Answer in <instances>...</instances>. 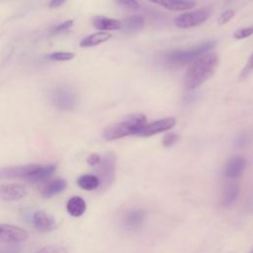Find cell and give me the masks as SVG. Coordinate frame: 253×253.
<instances>
[{
	"instance_id": "obj_30",
	"label": "cell",
	"mask_w": 253,
	"mask_h": 253,
	"mask_svg": "<svg viewBox=\"0 0 253 253\" xmlns=\"http://www.w3.org/2000/svg\"><path fill=\"white\" fill-rule=\"evenodd\" d=\"M101 162V156L97 153H92L87 157V163L90 166H97Z\"/></svg>"
},
{
	"instance_id": "obj_18",
	"label": "cell",
	"mask_w": 253,
	"mask_h": 253,
	"mask_svg": "<svg viewBox=\"0 0 253 253\" xmlns=\"http://www.w3.org/2000/svg\"><path fill=\"white\" fill-rule=\"evenodd\" d=\"M66 211L74 217L81 216L86 211V203L81 197H71L66 204Z\"/></svg>"
},
{
	"instance_id": "obj_27",
	"label": "cell",
	"mask_w": 253,
	"mask_h": 253,
	"mask_svg": "<svg viewBox=\"0 0 253 253\" xmlns=\"http://www.w3.org/2000/svg\"><path fill=\"white\" fill-rule=\"evenodd\" d=\"M179 139V135L174 133V132H170L168 134H166L164 137H163V140H162V144L165 146V147H169V146H172L174 145Z\"/></svg>"
},
{
	"instance_id": "obj_19",
	"label": "cell",
	"mask_w": 253,
	"mask_h": 253,
	"mask_svg": "<svg viewBox=\"0 0 253 253\" xmlns=\"http://www.w3.org/2000/svg\"><path fill=\"white\" fill-rule=\"evenodd\" d=\"M112 38V35L107 33V32H98L92 35L87 36L80 42V46L81 47H90V46H95L98 45L102 42H105L109 41Z\"/></svg>"
},
{
	"instance_id": "obj_24",
	"label": "cell",
	"mask_w": 253,
	"mask_h": 253,
	"mask_svg": "<svg viewBox=\"0 0 253 253\" xmlns=\"http://www.w3.org/2000/svg\"><path fill=\"white\" fill-rule=\"evenodd\" d=\"M37 253H68L67 250L60 246V245H55V244H50L46 245L40 250L37 251Z\"/></svg>"
},
{
	"instance_id": "obj_4",
	"label": "cell",
	"mask_w": 253,
	"mask_h": 253,
	"mask_svg": "<svg viewBox=\"0 0 253 253\" xmlns=\"http://www.w3.org/2000/svg\"><path fill=\"white\" fill-rule=\"evenodd\" d=\"M96 170L97 177L100 181V187L102 190L110 187L115 179L116 174V155L113 152H108L101 158V162L97 165Z\"/></svg>"
},
{
	"instance_id": "obj_28",
	"label": "cell",
	"mask_w": 253,
	"mask_h": 253,
	"mask_svg": "<svg viewBox=\"0 0 253 253\" xmlns=\"http://www.w3.org/2000/svg\"><path fill=\"white\" fill-rule=\"evenodd\" d=\"M117 2L121 6L126 8V9H129V10L135 11V10H138V8H139V5L136 2V0H117Z\"/></svg>"
},
{
	"instance_id": "obj_32",
	"label": "cell",
	"mask_w": 253,
	"mask_h": 253,
	"mask_svg": "<svg viewBox=\"0 0 253 253\" xmlns=\"http://www.w3.org/2000/svg\"><path fill=\"white\" fill-rule=\"evenodd\" d=\"M252 69H253V53H252L251 56L249 57V59H248V61H247V63H246L244 69L242 70V72H241V77L246 76Z\"/></svg>"
},
{
	"instance_id": "obj_17",
	"label": "cell",
	"mask_w": 253,
	"mask_h": 253,
	"mask_svg": "<svg viewBox=\"0 0 253 253\" xmlns=\"http://www.w3.org/2000/svg\"><path fill=\"white\" fill-rule=\"evenodd\" d=\"M122 23V28L124 33L126 34H133L138 32L143 28L144 25V20L142 17L137 16V15H132L129 16L126 19L123 20Z\"/></svg>"
},
{
	"instance_id": "obj_25",
	"label": "cell",
	"mask_w": 253,
	"mask_h": 253,
	"mask_svg": "<svg viewBox=\"0 0 253 253\" xmlns=\"http://www.w3.org/2000/svg\"><path fill=\"white\" fill-rule=\"evenodd\" d=\"M251 35H253V26L247 27V28H242V29L235 31L233 34V37L237 40H242V39H246V38L250 37Z\"/></svg>"
},
{
	"instance_id": "obj_6",
	"label": "cell",
	"mask_w": 253,
	"mask_h": 253,
	"mask_svg": "<svg viewBox=\"0 0 253 253\" xmlns=\"http://www.w3.org/2000/svg\"><path fill=\"white\" fill-rule=\"evenodd\" d=\"M210 16V10L208 8H203L196 10L194 12L183 13L177 16L174 20L175 26L180 29H188L192 27L199 26L207 21Z\"/></svg>"
},
{
	"instance_id": "obj_36",
	"label": "cell",
	"mask_w": 253,
	"mask_h": 253,
	"mask_svg": "<svg viewBox=\"0 0 253 253\" xmlns=\"http://www.w3.org/2000/svg\"><path fill=\"white\" fill-rule=\"evenodd\" d=\"M179 1H184V0H179Z\"/></svg>"
},
{
	"instance_id": "obj_11",
	"label": "cell",
	"mask_w": 253,
	"mask_h": 253,
	"mask_svg": "<svg viewBox=\"0 0 253 253\" xmlns=\"http://www.w3.org/2000/svg\"><path fill=\"white\" fill-rule=\"evenodd\" d=\"M28 191L26 187L19 184L0 185V200L5 202L19 201L26 197Z\"/></svg>"
},
{
	"instance_id": "obj_9",
	"label": "cell",
	"mask_w": 253,
	"mask_h": 253,
	"mask_svg": "<svg viewBox=\"0 0 253 253\" xmlns=\"http://www.w3.org/2000/svg\"><path fill=\"white\" fill-rule=\"evenodd\" d=\"M32 219L35 228L41 232H49L57 227L55 217L51 213L43 210H39L35 211L33 213Z\"/></svg>"
},
{
	"instance_id": "obj_12",
	"label": "cell",
	"mask_w": 253,
	"mask_h": 253,
	"mask_svg": "<svg viewBox=\"0 0 253 253\" xmlns=\"http://www.w3.org/2000/svg\"><path fill=\"white\" fill-rule=\"evenodd\" d=\"M145 211L141 209H132L127 211L123 217V226L127 230L139 229L145 221Z\"/></svg>"
},
{
	"instance_id": "obj_13",
	"label": "cell",
	"mask_w": 253,
	"mask_h": 253,
	"mask_svg": "<svg viewBox=\"0 0 253 253\" xmlns=\"http://www.w3.org/2000/svg\"><path fill=\"white\" fill-rule=\"evenodd\" d=\"M246 168V160L242 156L231 157L225 164L223 174L229 179L240 177Z\"/></svg>"
},
{
	"instance_id": "obj_10",
	"label": "cell",
	"mask_w": 253,
	"mask_h": 253,
	"mask_svg": "<svg viewBox=\"0 0 253 253\" xmlns=\"http://www.w3.org/2000/svg\"><path fill=\"white\" fill-rule=\"evenodd\" d=\"M41 164H28L0 169V178H22L28 180L39 168Z\"/></svg>"
},
{
	"instance_id": "obj_33",
	"label": "cell",
	"mask_w": 253,
	"mask_h": 253,
	"mask_svg": "<svg viewBox=\"0 0 253 253\" xmlns=\"http://www.w3.org/2000/svg\"><path fill=\"white\" fill-rule=\"evenodd\" d=\"M66 0H51L49 2V7L50 8H56L59 7L60 5H62Z\"/></svg>"
},
{
	"instance_id": "obj_16",
	"label": "cell",
	"mask_w": 253,
	"mask_h": 253,
	"mask_svg": "<svg viewBox=\"0 0 253 253\" xmlns=\"http://www.w3.org/2000/svg\"><path fill=\"white\" fill-rule=\"evenodd\" d=\"M239 195V187L237 184L235 183H231L228 184L227 186H225V188L223 189L221 196H220V205L223 208H228L230 207L235 200L237 199Z\"/></svg>"
},
{
	"instance_id": "obj_26",
	"label": "cell",
	"mask_w": 253,
	"mask_h": 253,
	"mask_svg": "<svg viewBox=\"0 0 253 253\" xmlns=\"http://www.w3.org/2000/svg\"><path fill=\"white\" fill-rule=\"evenodd\" d=\"M250 140H251L250 135L247 132H243L236 137L235 145L236 147H245L250 143Z\"/></svg>"
},
{
	"instance_id": "obj_29",
	"label": "cell",
	"mask_w": 253,
	"mask_h": 253,
	"mask_svg": "<svg viewBox=\"0 0 253 253\" xmlns=\"http://www.w3.org/2000/svg\"><path fill=\"white\" fill-rule=\"evenodd\" d=\"M233 16H234V11L231 10V9L222 12V14L219 16L218 21H217V22H218V25H224V24H226Z\"/></svg>"
},
{
	"instance_id": "obj_20",
	"label": "cell",
	"mask_w": 253,
	"mask_h": 253,
	"mask_svg": "<svg viewBox=\"0 0 253 253\" xmlns=\"http://www.w3.org/2000/svg\"><path fill=\"white\" fill-rule=\"evenodd\" d=\"M77 185L85 191H93L100 187L99 178L93 174H84L77 178Z\"/></svg>"
},
{
	"instance_id": "obj_35",
	"label": "cell",
	"mask_w": 253,
	"mask_h": 253,
	"mask_svg": "<svg viewBox=\"0 0 253 253\" xmlns=\"http://www.w3.org/2000/svg\"><path fill=\"white\" fill-rule=\"evenodd\" d=\"M250 253H253V248H252V250L250 251Z\"/></svg>"
},
{
	"instance_id": "obj_34",
	"label": "cell",
	"mask_w": 253,
	"mask_h": 253,
	"mask_svg": "<svg viewBox=\"0 0 253 253\" xmlns=\"http://www.w3.org/2000/svg\"><path fill=\"white\" fill-rule=\"evenodd\" d=\"M149 1H151V2H153V3H156V4H159V5H161V6H162V4H163V2H164V0H149Z\"/></svg>"
},
{
	"instance_id": "obj_8",
	"label": "cell",
	"mask_w": 253,
	"mask_h": 253,
	"mask_svg": "<svg viewBox=\"0 0 253 253\" xmlns=\"http://www.w3.org/2000/svg\"><path fill=\"white\" fill-rule=\"evenodd\" d=\"M176 125V119L174 118H164L149 124H145L136 135L139 136H151L165 130H169L173 128Z\"/></svg>"
},
{
	"instance_id": "obj_23",
	"label": "cell",
	"mask_w": 253,
	"mask_h": 253,
	"mask_svg": "<svg viewBox=\"0 0 253 253\" xmlns=\"http://www.w3.org/2000/svg\"><path fill=\"white\" fill-rule=\"evenodd\" d=\"M74 56L75 54L73 52H67V51H57L47 55L49 59L56 60V61H68V60H71Z\"/></svg>"
},
{
	"instance_id": "obj_2",
	"label": "cell",
	"mask_w": 253,
	"mask_h": 253,
	"mask_svg": "<svg viewBox=\"0 0 253 253\" xmlns=\"http://www.w3.org/2000/svg\"><path fill=\"white\" fill-rule=\"evenodd\" d=\"M145 124L146 118L144 115H133L120 123L107 127L103 132V136L107 140H114L132 134H137V132Z\"/></svg>"
},
{
	"instance_id": "obj_7",
	"label": "cell",
	"mask_w": 253,
	"mask_h": 253,
	"mask_svg": "<svg viewBox=\"0 0 253 253\" xmlns=\"http://www.w3.org/2000/svg\"><path fill=\"white\" fill-rule=\"evenodd\" d=\"M28 232L20 226L0 223V242L21 243L28 238Z\"/></svg>"
},
{
	"instance_id": "obj_15",
	"label": "cell",
	"mask_w": 253,
	"mask_h": 253,
	"mask_svg": "<svg viewBox=\"0 0 253 253\" xmlns=\"http://www.w3.org/2000/svg\"><path fill=\"white\" fill-rule=\"evenodd\" d=\"M92 24L95 29L100 30L101 32L105 31H113L120 30L122 28V23L119 20L104 17V16H96L92 20Z\"/></svg>"
},
{
	"instance_id": "obj_1",
	"label": "cell",
	"mask_w": 253,
	"mask_h": 253,
	"mask_svg": "<svg viewBox=\"0 0 253 253\" xmlns=\"http://www.w3.org/2000/svg\"><path fill=\"white\" fill-rule=\"evenodd\" d=\"M217 62L218 57L214 52L204 54L193 61L184 78L185 87L192 90L207 81L213 74Z\"/></svg>"
},
{
	"instance_id": "obj_31",
	"label": "cell",
	"mask_w": 253,
	"mask_h": 253,
	"mask_svg": "<svg viewBox=\"0 0 253 253\" xmlns=\"http://www.w3.org/2000/svg\"><path fill=\"white\" fill-rule=\"evenodd\" d=\"M72 25H73V20H67V21L61 23L60 25H58L57 27H55V29L53 30V32L58 33V32L65 31V30H67L68 28H70Z\"/></svg>"
},
{
	"instance_id": "obj_5",
	"label": "cell",
	"mask_w": 253,
	"mask_h": 253,
	"mask_svg": "<svg viewBox=\"0 0 253 253\" xmlns=\"http://www.w3.org/2000/svg\"><path fill=\"white\" fill-rule=\"evenodd\" d=\"M53 105L63 111L73 110L77 106V95L68 87H58L51 94Z\"/></svg>"
},
{
	"instance_id": "obj_22",
	"label": "cell",
	"mask_w": 253,
	"mask_h": 253,
	"mask_svg": "<svg viewBox=\"0 0 253 253\" xmlns=\"http://www.w3.org/2000/svg\"><path fill=\"white\" fill-rule=\"evenodd\" d=\"M195 2L191 1H179V0H164L162 6L168 10L183 11L189 10L195 7Z\"/></svg>"
},
{
	"instance_id": "obj_14",
	"label": "cell",
	"mask_w": 253,
	"mask_h": 253,
	"mask_svg": "<svg viewBox=\"0 0 253 253\" xmlns=\"http://www.w3.org/2000/svg\"><path fill=\"white\" fill-rule=\"evenodd\" d=\"M66 186H67V182L64 179H60V178L54 179V180H51V181L45 183L42 186L41 193H42V197L50 199L53 196L64 191Z\"/></svg>"
},
{
	"instance_id": "obj_3",
	"label": "cell",
	"mask_w": 253,
	"mask_h": 253,
	"mask_svg": "<svg viewBox=\"0 0 253 253\" xmlns=\"http://www.w3.org/2000/svg\"><path fill=\"white\" fill-rule=\"evenodd\" d=\"M215 45V42H206L188 50H173L167 54L168 61L175 64H187L201 57L206 51L211 50Z\"/></svg>"
},
{
	"instance_id": "obj_21",
	"label": "cell",
	"mask_w": 253,
	"mask_h": 253,
	"mask_svg": "<svg viewBox=\"0 0 253 253\" xmlns=\"http://www.w3.org/2000/svg\"><path fill=\"white\" fill-rule=\"evenodd\" d=\"M55 169H56L55 164H47V165L41 164L40 168L27 181L33 182V183L43 181L48 177H50L54 173Z\"/></svg>"
}]
</instances>
